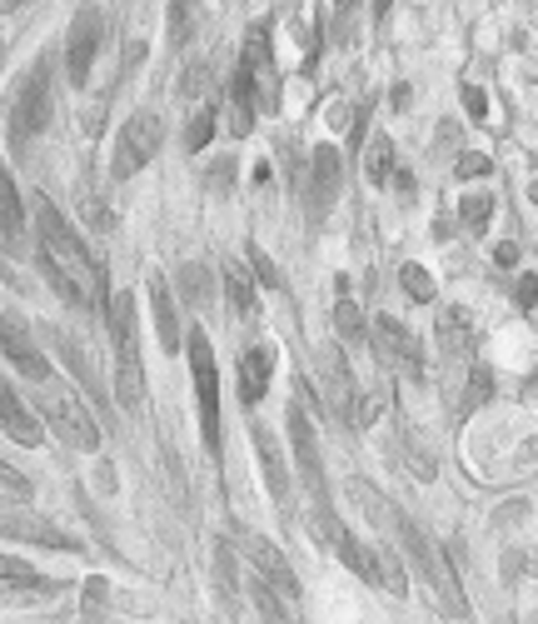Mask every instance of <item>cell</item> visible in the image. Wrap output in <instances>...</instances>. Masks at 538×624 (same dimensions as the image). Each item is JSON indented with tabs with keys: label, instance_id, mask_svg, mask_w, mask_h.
<instances>
[{
	"label": "cell",
	"instance_id": "d6986e66",
	"mask_svg": "<svg viewBox=\"0 0 538 624\" xmlns=\"http://www.w3.org/2000/svg\"><path fill=\"white\" fill-rule=\"evenodd\" d=\"M255 445H259V465H265V480H269V500L280 509H290V475H284V455L274 445L265 424H255Z\"/></svg>",
	"mask_w": 538,
	"mask_h": 624
},
{
	"label": "cell",
	"instance_id": "6da1fadb",
	"mask_svg": "<svg viewBox=\"0 0 538 624\" xmlns=\"http://www.w3.org/2000/svg\"><path fill=\"white\" fill-rule=\"evenodd\" d=\"M36 220H40V265H46L50 285L60 290L65 305H90L85 290H90V285H95V295L106 290L100 265H90V250L75 240V230L65 225V215L50 201H36Z\"/></svg>",
	"mask_w": 538,
	"mask_h": 624
},
{
	"label": "cell",
	"instance_id": "cb8c5ba5",
	"mask_svg": "<svg viewBox=\"0 0 538 624\" xmlns=\"http://www.w3.org/2000/svg\"><path fill=\"white\" fill-rule=\"evenodd\" d=\"M224 290H230V305L240 310L245 320L259 315V295H255V280L245 275V265L240 260H224Z\"/></svg>",
	"mask_w": 538,
	"mask_h": 624
},
{
	"label": "cell",
	"instance_id": "484cf974",
	"mask_svg": "<svg viewBox=\"0 0 538 624\" xmlns=\"http://www.w3.org/2000/svg\"><path fill=\"white\" fill-rule=\"evenodd\" d=\"M364 180L369 185H389L394 180V145H389V135H375L364 145Z\"/></svg>",
	"mask_w": 538,
	"mask_h": 624
},
{
	"label": "cell",
	"instance_id": "52a82bcc",
	"mask_svg": "<svg viewBox=\"0 0 538 624\" xmlns=\"http://www.w3.org/2000/svg\"><path fill=\"white\" fill-rule=\"evenodd\" d=\"M240 71L255 81V95L265 110H280V75H274V56H269V25L255 21L245 36V56H240Z\"/></svg>",
	"mask_w": 538,
	"mask_h": 624
},
{
	"label": "cell",
	"instance_id": "e575fe53",
	"mask_svg": "<svg viewBox=\"0 0 538 624\" xmlns=\"http://www.w3.org/2000/svg\"><path fill=\"white\" fill-rule=\"evenodd\" d=\"M493 395V375H489V365H474L468 370V389H464V415L468 410H479L484 400Z\"/></svg>",
	"mask_w": 538,
	"mask_h": 624
},
{
	"label": "cell",
	"instance_id": "83f0119b",
	"mask_svg": "<svg viewBox=\"0 0 538 624\" xmlns=\"http://www.w3.org/2000/svg\"><path fill=\"white\" fill-rule=\"evenodd\" d=\"M175 285H180V295H185V305H205V300H210V265L185 260L175 271Z\"/></svg>",
	"mask_w": 538,
	"mask_h": 624
},
{
	"label": "cell",
	"instance_id": "8992f818",
	"mask_svg": "<svg viewBox=\"0 0 538 624\" xmlns=\"http://www.w3.org/2000/svg\"><path fill=\"white\" fill-rule=\"evenodd\" d=\"M11 125H15V141H30L50 125V81H46V60L30 65V75L21 81L15 91V106H11Z\"/></svg>",
	"mask_w": 538,
	"mask_h": 624
},
{
	"label": "cell",
	"instance_id": "f1b7e54d",
	"mask_svg": "<svg viewBox=\"0 0 538 624\" xmlns=\"http://www.w3.org/2000/svg\"><path fill=\"white\" fill-rule=\"evenodd\" d=\"M458 220H464V230H474V236H479L484 225L493 220V195H489V190H474V195H464V201H458Z\"/></svg>",
	"mask_w": 538,
	"mask_h": 624
},
{
	"label": "cell",
	"instance_id": "ffe728a7",
	"mask_svg": "<svg viewBox=\"0 0 538 624\" xmlns=\"http://www.w3.org/2000/svg\"><path fill=\"white\" fill-rule=\"evenodd\" d=\"M433 331H439V350H444L449 360H464V355L474 350V340H479V335H474V315H468V310H458V305L444 310Z\"/></svg>",
	"mask_w": 538,
	"mask_h": 624
},
{
	"label": "cell",
	"instance_id": "d6a6232c",
	"mask_svg": "<svg viewBox=\"0 0 538 624\" xmlns=\"http://www.w3.org/2000/svg\"><path fill=\"white\" fill-rule=\"evenodd\" d=\"M215 120H220V116H215V106H210V110H195V116H189V130H185V151H189V155L210 145Z\"/></svg>",
	"mask_w": 538,
	"mask_h": 624
},
{
	"label": "cell",
	"instance_id": "74e56055",
	"mask_svg": "<svg viewBox=\"0 0 538 624\" xmlns=\"http://www.w3.org/2000/svg\"><path fill=\"white\" fill-rule=\"evenodd\" d=\"M514 305L524 310V315H538V275L534 271L514 280Z\"/></svg>",
	"mask_w": 538,
	"mask_h": 624
},
{
	"label": "cell",
	"instance_id": "8d00e7d4",
	"mask_svg": "<svg viewBox=\"0 0 538 624\" xmlns=\"http://www.w3.org/2000/svg\"><path fill=\"white\" fill-rule=\"evenodd\" d=\"M245 250H249V265H255L259 285H265V290H280V285H284L280 265H274V260H269V255H265V250H259V245H245Z\"/></svg>",
	"mask_w": 538,
	"mask_h": 624
},
{
	"label": "cell",
	"instance_id": "f35d334b",
	"mask_svg": "<svg viewBox=\"0 0 538 624\" xmlns=\"http://www.w3.org/2000/svg\"><path fill=\"white\" fill-rule=\"evenodd\" d=\"M205 85H210V60H199V65H189L185 75H180V95H205Z\"/></svg>",
	"mask_w": 538,
	"mask_h": 624
},
{
	"label": "cell",
	"instance_id": "ba28073f",
	"mask_svg": "<svg viewBox=\"0 0 538 624\" xmlns=\"http://www.w3.org/2000/svg\"><path fill=\"white\" fill-rule=\"evenodd\" d=\"M100 31H106L100 11H95V5H81L75 21H71V36H65V71H71L75 85L90 81V65H95V56H100Z\"/></svg>",
	"mask_w": 538,
	"mask_h": 624
},
{
	"label": "cell",
	"instance_id": "5bb4252c",
	"mask_svg": "<svg viewBox=\"0 0 538 624\" xmlns=\"http://www.w3.org/2000/svg\"><path fill=\"white\" fill-rule=\"evenodd\" d=\"M269 375H274V350H269V345H249V350L240 355V400H245L249 410L265 400Z\"/></svg>",
	"mask_w": 538,
	"mask_h": 624
},
{
	"label": "cell",
	"instance_id": "f907efd6",
	"mask_svg": "<svg viewBox=\"0 0 538 624\" xmlns=\"http://www.w3.org/2000/svg\"><path fill=\"white\" fill-rule=\"evenodd\" d=\"M528 624H538V614H528Z\"/></svg>",
	"mask_w": 538,
	"mask_h": 624
},
{
	"label": "cell",
	"instance_id": "9c48e42d",
	"mask_svg": "<svg viewBox=\"0 0 538 624\" xmlns=\"http://www.w3.org/2000/svg\"><path fill=\"white\" fill-rule=\"evenodd\" d=\"M290 445H294L305 484L315 490V505H325V459H319V435H315V420H309L305 405H290Z\"/></svg>",
	"mask_w": 538,
	"mask_h": 624
},
{
	"label": "cell",
	"instance_id": "1f68e13d",
	"mask_svg": "<svg viewBox=\"0 0 538 624\" xmlns=\"http://www.w3.org/2000/svg\"><path fill=\"white\" fill-rule=\"evenodd\" d=\"M249 595H255V604H259V614H265V624H294V614H284V595H274L269 585H249Z\"/></svg>",
	"mask_w": 538,
	"mask_h": 624
},
{
	"label": "cell",
	"instance_id": "836d02e7",
	"mask_svg": "<svg viewBox=\"0 0 538 624\" xmlns=\"http://www.w3.org/2000/svg\"><path fill=\"white\" fill-rule=\"evenodd\" d=\"M334 331H340V340H364L369 325H364V315H359L354 300H340V305H334Z\"/></svg>",
	"mask_w": 538,
	"mask_h": 624
},
{
	"label": "cell",
	"instance_id": "681fc988",
	"mask_svg": "<svg viewBox=\"0 0 538 624\" xmlns=\"http://www.w3.org/2000/svg\"><path fill=\"white\" fill-rule=\"evenodd\" d=\"M528 201H534V205H538V180H534V185H528Z\"/></svg>",
	"mask_w": 538,
	"mask_h": 624
},
{
	"label": "cell",
	"instance_id": "f546056e",
	"mask_svg": "<svg viewBox=\"0 0 538 624\" xmlns=\"http://www.w3.org/2000/svg\"><path fill=\"white\" fill-rule=\"evenodd\" d=\"M399 285H404V295H409V300H419V305H429L433 290H439V285H433V275L424 271V265H414V260H404V265H399Z\"/></svg>",
	"mask_w": 538,
	"mask_h": 624
},
{
	"label": "cell",
	"instance_id": "e0dca14e",
	"mask_svg": "<svg viewBox=\"0 0 538 624\" xmlns=\"http://www.w3.org/2000/svg\"><path fill=\"white\" fill-rule=\"evenodd\" d=\"M364 579L384 585L389 595H409V575H404V560H399L389 544H369L364 550Z\"/></svg>",
	"mask_w": 538,
	"mask_h": 624
},
{
	"label": "cell",
	"instance_id": "7402d4cb",
	"mask_svg": "<svg viewBox=\"0 0 538 624\" xmlns=\"http://www.w3.org/2000/svg\"><path fill=\"white\" fill-rule=\"evenodd\" d=\"M255 81L245 71L230 81V135H249L255 130Z\"/></svg>",
	"mask_w": 538,
	"mask_h": 624
},
{
	"label": "cell",
	"instance_id": "d590c367",
	"mask_svg": "<svg viewBox=\"0 0 538 624\" xmlns=\"http://www.w3.org/2000/svg\"><path fill=\"white\" fill-rule=\"evenodd\" d=\"M60 355H65V365L75 370V380H81V385H90V389H95V365H90V355H85L81 345L71 340V335H60Z\"/></svg>",
	"mask_w": 538,
	"mask_h": 624
},
{
	"label": "cell",
	"instance_id": "bcb514c9",
	"mask_svg": "<svg viewBox=\"0 0 538 624\" xmlns=\"http://www.w3.org/2000/svg\"><path fill=\"white\" fill-rule=\"evenodd\" d=\"M100 600H106V579H90V585H85V610H100Z\"/></svg>",
	"mask_w": 538,
	"mask_h": 624
},
{
	"label": "cell",
	"instance_id": "b9f144b4",
	"mask_svg": "<svg viewBox=\"0 0 538 624\" xmlns=\"http://www.w3.org/2000/svg\"><path fill=\"white\" fill-rule=\"evenodd\" d=\"M81 215H85V225H90V230H110V225H115V215H110V211H106V205L95 201V195H85Z\"/></svg>",
	"mask_w": 538,
	"mask_h": 624
},
{
	"label": "cell",
	"instance_id": "8fae6325",
	"mask_svg": "<svg viewBox=\"0 0 538 624\" xmlns=\"http://www.w3.org/2000/svg\"><path fill=\"white\" fill-rule=\"evenodd\" d=\"M375 345H379V355H384L389 365H399V370H409L414 380L424 375V360H419V345H414V335L399 325L394 315H379L375 320Z\"/></svg>",
	"mask_w": 538,
	"mask_h": 624
},
{
	"label": "cell",
	"instance_id": "7c38bea8",
	"mask_svg": "<svg viewBox=\"0 0 538 624\" xmlns=\"http://www.w3.org/2000/svg\"><path fill=\"white\" fill-rule=\"evenodd\" d=\"M319 375H325V405H334L340 415H354L359 389H354V380H350V365H344L340 345H319Z\"/></svg>",
	"mask_w": 538,
	"mask_h": 624
},
{
	"label": "cell",
	"instance_id": "4dcf8cb0",
	"mask_svg": "<svg viewBox=\"0 0 538 624\" xmlns=\"http://www.w3.org/2000/svg\"><path fill=\"white\" fill-rule=\"evenodd\" d=\"M115 395H120V405H125L130 415L145 405V370L140 365H120V375H115Z\"/></svg>",
	"mask_w": 538,
	"mask_h": 624
},
{
	"label": "cell",
	"instance_id": "c3c4849f",
	"mask_svg": "<svg viewBox=\"0 0 538 624\" xmlns=\"http://www.w3.org/2000/svg\"><path fill=\"white\" fill-rule=\"evenodd\" d=\"M394 190L404 195V201H414V176H394Z\"/></svg>",
	"mask_w": 538,
	"mask_h": 624
},
{
	"label": "cell",
	"instance_id": "4316f807",
	"mask_svg": "<svg viewBox=\"0 0 538 624\" xmlns=\"http://www.w3.org/2000/svg\"><path fill=\"white\" fill-rule=\"evenodd\" d=\"M0 230H5V245H21L25 211H21V195H15L11 176H0Z\"/></svg>",
	"mask_w": 538,
	"mask_h": 624
},
{
	"label": "cell",
	"instance_id": "5b68a950",
	"mask_svg": "<svg viewBox=\"0 0 538 624\" xmlns=\"http://www.w3.org/2000/svg\"><path fill=\"white\" fill-rule=\"evenodd\" d=\"M160 141H164V125H160V116H155V110L130 116L125 130H120V141H115V166H110V170H115L120 180H130L135 170H145L155 160Z\"/></svg>",
	"mask_w": 538,
	"mask_h": 624
},
{
	"label": "cell",
	"instance_id": "603a6c76",
	"mask_svg": "<svg viewBox=\"0 0 538 624\" xmlns=\"http://www.w3.org/2000/svg\"><path fill=\"white\" fill-rule=\"evenodd\" d=\"M309 166H315V205H329L334 190H340V151L334 145H315Z\"/></svg>",
	"mask_w": 538,
	"mask_h": 624
},
{
	"label": "cell",
	"instance_id": "4fadbf2b",
	"mask_svg": "<svg viewBox=\"0 0 538 624\" xmlns=\"http://www.w3.org/2000/svg\"><path fill=\"white\" fill-rule=\"evenodd\" d=\"M106 325H110V340H115L120 365H140V345H135V300H130V290H115L106 300Z\"/></svg>",
	"mask_w": 538,
	"mask_h": 624
},
{
	"label": "cell",
	"instance_id": "7bdbcfd3",
	"mask_svg": "<svg viewBox=\"0 0 538 624\" xmlns=\"http://www.w3.org/2000/svg\"><path fill=\"white\" fill-rule=\"evenodd\" d=\"M464 110L474 120H489V95H484L479 85H464Z\"/></svg>",
	"mask_w": 538,
	"mask_h": 624
},
{
	"label": "cell",
	"instance_id": "ac0fdd59",
	"mask_svg": "<svg viewBox=\"0 0 538 624\" xmlns=\"http://www.w3.org/2000/svg\"><path fill=\"white\" fill-rule=\"evenodd\" d=\"M0 424H5V435L21 440V445H40L46 440V430H40V420L30 410H25V400L15 395L11 385L0 389Z\"/></svg>",
	"mask_w": 538,
	"mask_h": 624
},
{
	"label": "cell",
	"instance_id": "30bf717a",
	"mask_svg": "<svg viewBox=\"0 0 538 624\" xmlns=\"http://www.w3.org/2000/svg\"><path fill=\"white\" fill-rule=\"evenodd\" d=\"M245 560H249V569H255L259 585H269L274 595H284V600H299V579H294L290 560H284L265 535H245Z\"/></svg>",
	"mask_w": 538,
	"mask_h": 624
},
{
	"label": "cell",
	"instance_id": "ee69618b",
	"mask_svg": "<svg viewBox=\"0 0 538 624\" xmlns=\"http://www.w3.org/2000/svg\"><path fill=\"white\" fill-rule=\"evenodd\" d=\"M170 21H175V46H185L189 25H195V5H170Z\"/></svg>",
	"mask_w": 538,
	"mask_h": 624
},
{
	"label": "cell",
	"instance_id": "60d3db41",
	"mask_svg": "<svg viewBox=\"0 0 538 624\" xmlns=\"http://www.w3.org/2000/svg\"><path fill=\"white\" fill-rule=\"evenodd\" d=\"M0 490H5V500H15V505H25V500H30V480H25V475H15L11 465L0 470Z\"/></svg>",
	"mask_w": 538,
	"mask_h": 624
},
{
	"label": "cell",
	"instance_id": "ab89813d",
	"mask_svg": "<svg viewBox=\"0 0 538 624\" xmlns=\"http://www.w3.org/2000/svg\"><path fill=\"white\" fill-rule=\"evenodd\" d=\"M489 155H479V151H464V155H458V170H454V176L458 180H479V176H489Z\"/></svg>",
	"mask_w": 538,
	"mask_h": 624
},
{
	"label": "cell",
	"instance_id": "3957f363",
	"mask_svg": "<svg viewBox=\"0 0 538 624\" xmlns=\"http://www.w3.org/2000/svg\"><path fill=\"white\" fill-rule=\"evenodd\" d=\"M40 400H46L50 430H56L65 445H71V449H85V455H90V449H100V424H95V415L85 410V405L75 400V395L60 385V380H50Z\"/></svg>",
	"mask_w": 538,
	"mask_h": 624
},
{
	"label": "cell",
	"instance_id": "f6af8a7d",
	"mask_svg": "<svg viewBox=\"0 0 538 624\" xmlns=\"http://www.w3.org/2000/svg\"><path fill=\"white\" fill-rule=\"evenodd\" d=\"M493 265L514 271V265H518V245H514V240H499V245H493Z\"/></svg>",
	"mask_w": 538,
	"mask_h": 624
},
{
	"label": "cell",
	"instance_id": "7dc6e473",
	"mask_svg": "<svg viewBox=\"0 0 538 624\" xmlns=\"http://www.w3.org/2000/svg\"><path fill=\"white\" fill-rule=\"evenodd\" d=\"M350 120H354V110H350V106H334V110H329V125H334V130H344Z\"/></svg>",
	"mask_w": 538,
	"mask_h": 624
},
{
	"label": "cell",
	"instance_id": "44dd1931",
	"mask_svg": "<svg viewBox=\"0 0 538 624\" xmlns=\"http://www.w3.org/2000/svg\"><path fill=\"white\" fill-rule=\"evenodd\" d=\"M5 535H11V540L56 544V550H75V540H65L56 525H46V519H30V515H15V509H5Z\"/></svg>",
	"mask_w": 538,
	"mask_h": 624
},
{
	"label": "cell",
	"instance_id": "2e32d148",
	"mask_svg": "<svg viewBox=\"0 0 538 624\" xmlns=\"http://www.w3.org/2000/svg\"><path fill=\"white\" fill-rule=\"evenodd\" d=\"M145 290H150V305H155V331H160L164 355H175L180 345H189V340H185V335H180V315H175V300H170V285H164V275H150V280H145Z\"/></svg>",
	"mask_w": 538,
	"mask_h": 624
},
{
	"label": "cell",
	"instance_id": "277c9868",
	"mask_svg": "<svg viewBox=\"0 0 538 624\" xmlns=\"http://www.w3.org/2000/svg\"><path fill=\"white\" fill-rule=\"evenodd\" d=\"M189 370H195V389H199V430L205 445L220 449V370H215V350L205 331H189Z\"/></svg>",
	"mask_w": 538,
	"mask_h": 624
},
{
	"label": "cell",
	"instance_id": "d4e9b609",
	"mask_svg": "<svg viewBox=\"0 0 538 624\" xmlns=\"http://www.w3.org/2000/svg\"><path fill=\"white\" fill-rule=\"evenodd\" d=\"M0 579H5V589H36V595H56V589H60V579L36 575L25 560H11V554L0 560Z\"/></svg>",
	"mask_w": 538,
	"mask_h": 624
},
{
	"label": "cell",
	"instance_id": "7a4b0ae2",
	"mask_svg": "<svg viewBox=\"0 0 538 624\" xmlns=\"http://www.w3.org/2000/svg\"><path fill=\"white\" fill-rule=\"evenodd\" d=\"M399 535H404V544H409V560H414V569H419V579L429 585L433 604H439L444 614H454V620H464L468 600H464V585H458L454 565H449V554L439 550L419 525H399Z\"/></svg>",
	"mask_w": 538,
	"mask_h": 624
},
{
	"label": "cell",
	"instance_id": "9a60e30c",
	"mask_svg": "<svg viewBox=\"0 0 538 624\" xmlns=\"http://www.w3.org/2000/svg\"><path fill=\"white\" fill-rule=\"evenodd\" d=\"M0 340H5V360H11V365L21 370L25 380H36V385H50V365H46V355H40L36 345L25 340V331L15 325L11 315H5V335H0Z\"/></svg>",
	"mask_w": 538,
	"mask_h": 624
}]
</instances>
